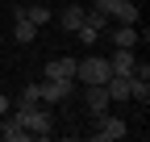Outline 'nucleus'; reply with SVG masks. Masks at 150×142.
I'll return each instance as SVG.
<instances>
[{"label": "nucleus", "mask_w": 150, "mask_h": 142, "mask_svg": "<svg viewBox=\"0 0 150 142\" xmlns=\"http://www.w3.org/2000/svg\"><path fill=\"white\" fill-rule=\"evenodd\" d=\"M13 117L29 130V138H50V134H54V117L42 109V104H17Z\"/></svg>", "instance_id": "f257e3e1"}, {"label": "nucleus", "mask_w": 150, "mask_h": 142, "mask_svg": "<svg viewBox=\"0 0 150 142\" xmlns=\"http://www.w3.org/2000/svg\"><path fill=\"white\" fill-rule=\"evenodd\" d=\"M108 75H112V67H108L104 55H88V59L75 63V84H104Z\"/></svg>", "instance_id": "f03ea898"}, {"label": "nucleus", "mask_w": 150, "mask_h": 142, "mask_svg": "<svg viewBox=\"0 0 150 142\" xmlns=\"http://www.w3.org/2000/svg\"><path fill=\"white\" fill-rule=\"evenodd\" d=\"M129 134V126L121 117H108V113H96V130H92V138L96 142H117V138H125Z\"/></svg>", "instance_id": "7ed1b4c3"}, {"label": "nucleus", "mask_w": 150, "mask_h": 142, "mask_svg": "<svg viewBox=\"0 0 150 142\" xmlns=\"http://www.w3.org/2000/svg\"><path fill=\"white\" fill-rule=\"evenodd\" d=\"M104 29H108V17H104L100 9H92V13H83V25L75 29V33H79V42H83V46H92Z\"/></svg>", "instance_id": "20e7f679"}, {"label": "nucleus", "mask_w": 150, "mask_h": 142, "mask_svg": "<svg viewBox=\"0 0 150 142\" xmlns=\"http://www.w3.org/2000/svg\"><path fill=\"white\" fill-rule=\"evenodd\" d=\"M38 88H42V104H59L75 92V80H42Z\"/></svg>", "instance_id": "39448f33"}, {"label": "nucleus", "mask_w": 150, "mask_h": 142, "mask_svg": "<svg viewBox=\"0 0 150 142\" xmlns=\"http://www.w3.org/2000/svg\"><path fill=\"white\" fill-rule=\"evenodd\" d=\"M83 104H88L92 117L104 113V109H108V88H104V84H83Z\"/></svg>", "instance_id": "423d86ee"}, {"label": "nucleus", "mask_w": 150, "mask_h": 142, "mask_svg": "<svg viewBox=\"0 0 150 142\" xmlns=\"http://www.w3.org/2000/svg\"><path fill=\"white\" fill-rule=\"evenodd\" d=\"M42 80H75V59H50L42 67Z\"/></svg>", "instance_id": "0eeeda50"}, {"label": "nucleus", "mask_w": 150, "mask_h": 142, "mask_svg": "<svg viewBox=\"0 0 150 142\" xmlns=\"http://www.w3.org/2000/svg\"><path fill=\"white\" fill-rule=\"evenodd\" d=\"M134 50H129V46H117V50H112V59H108V67H112V75H134Z\"/></svg>", "instance_id": "6e6552de"}, {"label": "nucleus", "mask_w": 150, "mask_h": 142, "mask_svg": "<svg viewBox=\"0 0 150 142\" xmlns=\"http://www.w3.org/2000/svg\"><path fill=\"white\" fill-rule=\"evenodd\" d=\"M13 38L21 42V46H29V42L38 38V25H33L29 17H25V9H17V25H13Z\"/></svg>", "instance_id": "1a4fd4ad"}, {"label": "nucleus", "mask_w": 150, "mask_h": 142, "mask_svg": "<svg viewBox=\"0 0 150 142\" xmlns=\"http://www.w3.org/2000/svg\"><path fill=\"white\" fill-rule=\"evenodd\" d=\"M0 138H4V142H29V130H25L17 117L4 113V121H0Z\"/></svg>", "instance_id": "9d476101"}, {"label": "nucleus", "mask_w": 150, "mask_h": 142, "mask_svg": "<svg viewBox=\"0 0 150 142\" xmlns=\"http://www.w3.org/2000/svg\"><path fill=\"white\" fill-rule=\"evenodd\" d=\"M83 13H88V9H79V4H67V9L59 13V21H63V29H67V33H75V29L83 25Z\"/></svg>", "instance_id": "9b49d317"}, {"label": "nucleus", "mask_w": 150, "mask_h": 142, "mask_svg": "<svg viewBox=\"0 0 150 142\" xmlns=\"http://www.w3.org/2000/svg\"><path fill=\"white\" fill-rule=\"evenodd\" d=\"M112 46H129L134 50L138 46V25H117L112 29Z\"/></svg>", "instance_id": "f8f14e48"}, {"label": "nucleus", "mask_w": 150, "mask_h": 142, "mask_svg": "<svg viewBox=\"0 0 150 142\" xmlns=\"http://www.w3.org/2000/svg\"><path fill=\"white\" fill-rule=\"evenodd\" d=\"M129 100H138L146 109V104H150V80H134V75H129Z\"/></svg>", "instance_id": "ddd939ff"}, {"label": "nucleus", "mask_w": 150, "mask_h": 142, "mask_svg": "<svg viewBox=\"0 0 150 142\" xmlns=\"http://www.w3.org/2000/svg\"><path fill=\"white\" fill-rule=\"evenodd\" d=\"M25 17H29V21H33L38 29H42V25L50 21V9H46V4H33V9H25Z\"/></svg>", "instance_id": "4468645a"}, {"label": "nucleus", "mask_w": 150, "mask_h": 142, "mask_svg": "<svg viewBox=\"0 0 150 142\" xmlns=\"http://www.w3.org/2000/svg\"><path fill=\"white\" fill-rule=\"evenodd\" d=\"M17 104H42V88H38V84L21 88V96H17Z\"/></svg>", "instance_id": "2eb2a0df"}, {"label": "nucleus", "mask_w": 150, "mask_h": 142, "mask_svg": "<svg viewBox=\"0 0 150 142\" xmlns=\"http://www.w3.org/2000/svg\"><path fill=\"white\" fill-rule=\"evenodd\" d=\"M134 80H150V63H134Z\"/></svg>", "instance_id": "dca6fc26"}, {"label": "nucleus", "mask_w": 150, "mask_h": 142, "mask_svg": "<svg viewBox=\"0 0 150 142\" xmlns=\"http://www.w3.org/2000/svg\"><path fill=\"white\" fill-rule=\"evenodd\" d=\"M8 113V96H0V117H4Z\"/></svg>", "instance_id": "f3484780"}, {"label": "nucleus", "mask_w": 150, "mask_h": 142, "mask_svg": "<svg viewBox=\"0 0 150 142\" xmlns=\"http://www.w3.org/2000/svg\"><path fill=\"white\" fill-rule=\"evenodd\" d=\"M0 121H4V117H0Z\"/></svg>", "instance_id": "a211bd4d"}]
</instances>
